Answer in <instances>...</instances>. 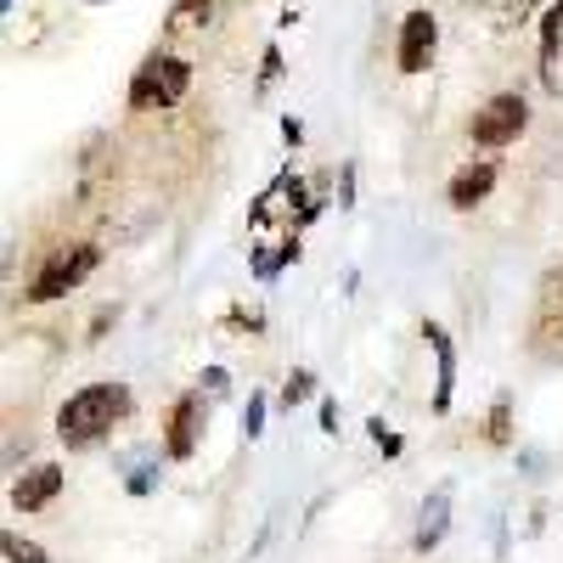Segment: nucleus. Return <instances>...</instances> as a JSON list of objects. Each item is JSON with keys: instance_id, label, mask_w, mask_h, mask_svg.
<instances>
[{"instance_id": "obj_12", "label": "nucleus", "mask_w": 563, "mask_h": 563, "mask_svg": "<svg viewBox=\"0 0 563 563\" xmlns=\"http://www.w3.org/2000/svg\"><path fill=\"white\" fill-rule=\"evenodd\" d=\"M310 395H316V378H310V372H305V366H299V372H288V384H282V406L294 411V406H305Z\"/></svg>"}, {"instance_id": "obj_3", "label": "nucleus", "mask_w": 563, "mask_h": 563, "mask_svg": "<svg viewBox=\"0 0 563 563\" xmlns=\"http://www.w3.org/2000/svg\"><path fill=\"white\" fill-rule=\"evenodd\" d=\"M97 260H102V254L90 249V243H68V249H57L52 260L40 265V276L29 282V299H34V305H52V299L74 294L79 282H85L90 271H97Z\"/></svg>"}, {"instance_id": "obj_16", "label": "nucleus", "mask_w": 563, "mask_h": 563, "mask_svg": "<svg viewBox=\"0 0 563 563\" xmlns=\"http://www.w3.org/2000/svg\"><path fill=\"white\" fill-rule=\"evenodd\" d=\"M321 429H327V434L339 429V406H333V400H321Z\"/></svg>"}, {"instance_id": "obj_1", "label": "nucleus", "mask_w": 563, "mask_h": 563, "mask_svg": "<svg viewBox=\"0 0 563 563\" xmlns=\"http://www.w3.org/2000/svg\"><path fill=\"white\" fill-rule=\"evenodd\" d=\"M124 406H130L124 384H85V389L68 395V406L57 411V434H63V445L85 451V445L108 440V434H113V422L124 417Z\"/></svg>"}, {"instance_id": "obj_15", "label": "nucleus", "mask_w": 563, "mask_h": 563, "mask_svg": "<svg viewBox=\"0 0 563 563\" xmlns=\"http://www.w3.org/2000/svg\"><path fill=\"white\" fill-rule=\"evenodd\" d=\"M490 440H496V445L507 440V406H496V417H490Z\"/></svg>"}, {"instance_id": "obj_17", "label": "nucleus", "mask_w": 563, "mask_h": 563, "mask_svg": "<svg viewBox=\"0 0 563 563\" xmlns=\"http://www.w3.org/2000/svg\"><path fill=\"white\" fill-rule=\"evenodd\" d=\"M130 490H135V496H147V490H153V467H141V474L130 479Z\"/></svg>"}, {"instance_id": "obj_13", "label": "nucleus", "mask_w": 563, "mask_h": 563, "mask_svg": "<svg viewBox=\"0 0 563 563\" xmlns=\"http://www.w3.org/2000/svg\"><path fill=\"white\" fill-rule=\"evenodd\" d=\"M0 547H7V563H52V558H45L34 541H23V536H7Z\"/></svg>"}, {"instance_id": "obj_2", "label": "nucleus", "mask_w": 563, "mask_h": 563, "mask_svg": "<svg viewBox=\"0 0 563 563\" xmlns=\"http://www.w3.org/2000/svg\"><path fill=\"white\" fill-rule=\"evenodd\" d=\"M186 85H192V63L180 57H147L141 74L130 79V108L153 113V108H175L186 97Z\"/></svg>"}, {"instance_id": "obj_9", "label": "nucleus", "mask_w": 563, "mask_h": 563, "mask_svg": "<svg viewBox=\"0 0 563 563\" xmlns=\"http://www.w3.org/2000/svg\"><path fill=\"white\" fill-rule=\"evenodd\" d=\"M422 339H429V350H434V411H445L451 406V389H456V350H451V339H445V327H422Z\"/></svg>"}, {"instance_id": "obj_4", "label": "nucleus", "mask_w": 563, "mask_h": 563, "mask_svg": "<svg viewBox=\"0 0 563 563\" xmlns=\"http://www.w3.org/2000/svg\"><path fill=\"white\" fill-rule=\"evenodd\" d=\"M525 124H530V108H525V97H490L479 113H474V147H507V141H519L525 135Z\"/></svg>"}, {"instance_id": "obj_6", "label": "nucleus", "mask_w": 563, "mask_h": 563, "mask_svg": "<svg viewBox=\"0 0 563 563\" xmlns=\"http://www.w3.org/2000/svg\"><path fill=\"white\" fill-rule=\"evenodd\" d=\"M198 434H203V395H180L169 406V434H164V451L175 462H186L198 451Z\"/></svg>"}, {"instance_id": "obj_14", "label": "nucleus", "mask_w": 563, "mask_h": 563, "mask_svg": "<svg viewBox=\"0 0 563 563\" xmlns=\"http://www.w3.org/2000/svg\"><path fill=\"white\" fill-rule=\"evenodd\" d=\"M243 434H249V440L265 434V395H249V406H243Z\"/></svg>"}, {"instance_id": "obj_8", "label": "nucleus", "mask_w": 563, "mask_h": 563, "mask_svg": "<svg viewBox=\"0 0 563 563\" xmlns=\"http://www.w3.org/2000/svg\"><path fill=\"white\" fill-rule=\"evenodd\" d=\"M490 186H496V164L490 158H479V164H462L456 175H451V209H474V203H485L490 198Z\"/></svg>"}, {"instance_id": "obj_11", "label": "nucleus", "mask_w": 563, "mask_h": 563, "mask_svg": "<svg viewBox=\"0 0 563 563\" xmlns=\"http://www.w3.org/2000/svg\"><path fill=\"white\" fill-rule=\"evenodd\" d=\"M479 7L501 23V29H512V23H525L530 18V7H536V0H479Z\"/></svg>"}, {"instance_id": "obj_7", "label": "nucleus", "mask_w": 563, "mask_h": 563, "mask_svg": "<svg viewBox=\"0 0 563 563\" xmlns=\"http://www.w3.org/2000/svg\"><path fill=\"white\" fill-rule=\"evenodd\" d=\"M57 490H63V467H57V462H40V467H29V474L12 485V507H18V512H40Z\"/></svg>"}, {"instance_id": "obj_10", "label": "nucleus", "mask_w": 563, "mask_h": 563, "mask_svg": "<svg viewBox=\"0 0 563 563\" xmlns=\"http://www.w3.org/2000/svg\"><path fill=\"white\" fill-rule=\"evenodd\" d=\"M445 525H451V490L440 485L429 501H422V512H417V536H411V547H417V552H434V547L445 541Z\"/></svg>"}, {"instance_id": "obj_5", "label": "nucleus", "mask_w": 563, "mask_h": 563, "mask_svg": "<svg viewBox=\"0 0 563 563\" xmlns=\"http://www.w3.org/2000/svg\"><path fill=\"white\" fill-rule=\"evenodd\" d=\"M434 45H440V23H434L429 12H411V18L400 23V52H395L400 74H422V68H429Z\"/></svg>"}]
</instances>
